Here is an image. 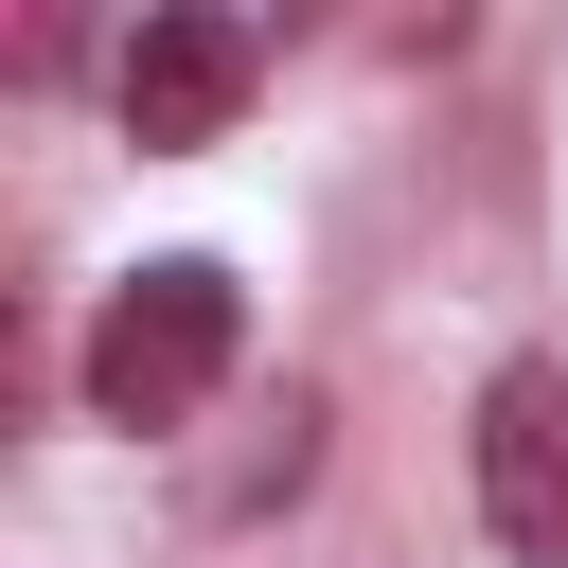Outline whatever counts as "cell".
<instances>
[{
	"instance_id": "6da1fadb",
	"label": "cell",
	"mask_w": 568,
	"mask_h": 568,
	"mask_svg": "<svg viewBox=\"0 0 568 568\" xmlns=\"http://www.w3.org/2000/svg\"><path fill=\"white\" fill-rule=\"evenodd\" d=\"M231 337H248V284H231L213 248H160V266H124V284H106V320H89V408L160 444V426H195V408H213Z\"/></svg>"
},
{
	"instance_id": "3957f363",
	"label": "cell",
	"mask_w": 568,
	"mask_h": 568,
	"mask_svg": "<svg viewBox=\"0 0 568 568\" xmlns=\"http://www.w3.org/2000/svg\"><path fill=\"white\" fill-rule=\"evenodd\" d=\"M248 71H266V36H248L231 0H160L106 89H124V142H213V124L248 106Z\"/></svg>"
},
{
	"instance_id": "7a4b0ae2",
	"label": "cell",
	"mask_w": 568,
	"mask_h": 568,
	"mask_svg": "<svg viewBox=\"0 0 568 568\" xmlns=\"http://www.w3.org/2000/svg\"><path fill=\"white\" fill-rule=\"evenodd\" d=\"M479 532L515 568H568V355H515L479 390Z\"/></svg>"
}]
</instances>
